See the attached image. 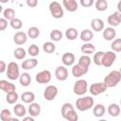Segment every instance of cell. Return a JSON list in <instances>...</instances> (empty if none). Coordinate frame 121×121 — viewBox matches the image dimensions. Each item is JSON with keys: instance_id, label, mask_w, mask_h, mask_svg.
Segmentation results:
<instances>
[{"instance_id": "6da1fadb", "label": "cell", "mask_w": 121, "mask_h": 121, "mask_svg": "<svg viewBox=\"0 0 121 121\" xmlns=\"http://www.w3.org/2000/svg\"><path fill=\"white\" fill-rule=\"evenodd\" d=\"M60 113H61V116L64 119L69 120V121H77L78 119V115L76 112V111L74 109V106L71 103H68V102L64 103L61 106Z\"/></svg>"}, {"instance_id": "7a4b0ae2", "label": "cell", "mask_w": 121, "mask_h": 121, "mask_svg": "<svg viewBox=\"0 0 121 121\" xmlns=\"http://www.w3.org/2000/svg\"><path fill=\"white\" fill-rule=\"evenodd\" d=\"M121 80V73L118 70H113L111 73L108 74V76L105 77L104 78V84L108 88H112L115 87Z\"/></svg>"}, {"instance_id": "3957f363", "label": "cell", "mask_w": 121, "mask_h": 121, "mask_svg": "<svg viewBox=\"0 0 121 121\" xmlns=\"http://www.w3.org/2000/svg\"><path fill=\"white\" fill-rule=\"evenodd\" d=\"M76 107L80 112H85L94 107V98L90 95L79 97L76 101Z\"/></svg>"}, {"instance_id": "277c9868", "label": "cell", "mask_w": 121, "mask_h": 121, "mask_svg": "<svg viewBox=\"0 0 121 121\" xmlns=\"http://www.w3.org/2000/svg\"><path fill=\"white\" fill-rule=\"evenodd\" d=\"M7 72V77L10 80H16L19 78L20 76V70H19V65L15 61H10L6 69Z\"/></svg>"}, {"instance_id": "5b68a950", "label": "cell", "mask_w": 121, "mask_h": 121, "mask_svg": "<svg viewBox=\"0 0 121 121\" xmlns=\"http://www.w3.org/2000/svg\"><path fill=\"white\" fill-rule=\"evenodd\" d=\"M49 11L53 16V18L55 19H60L63 17V14H64L62 7L57 1H53L49 4Z\"/></svg>"}, {"instance_id": "8992f818", "label": "cell", "mask_w": 121, "mask_h": 121, "mask_svg": "<svg viewBox=\"0 0 121 121\" xmlns=\"http://www.w3.org/2000/svg\"><path fill=\"white\" fill-rule=\"evenodd\" d=\"M116 60V54L113 51H107L103 53L102 60H101V65L104 67H111L113 62Z\"/></svg>"}, {"instance_id": "52a82bcc", "label": "cell", "mask_w": 121, "mask_h": 121, "mask_svg": "<svg viewBox=\"0 0 121 121\" xmlns=\"http://www.w3.org/2000/svg\"><path fill=\"white\" fill-rule=\"evenodd\" d=\"M88 90V83L85 79H78L75 82L73 91L78 95H83Z\"/></svg>"}, {"instance_id": "ba28073f", "label": "cell", "mask_w": 121, "mask_h": 121, "mask_svg": "<svg viewBox=\"0 0 121 121\" xmlns=\"http://www.w3.org/2000/svg\"><path fill=\"white\" fill-rule=\"evenodd\" d=\"M57 95H58V88L55 85H48L43 92V97L47 101L54 100Z\"/></svg>"}, {"instance_id": "9c48e42d", "label": "cell", "mask_w": 121, "mask_h": 121, "mask_svg": "<svg viewBox=\"0 0 121 121\" xmlns=\"http://www.w3.org/2000/svg\"><path fill=\"white\" fill-rule=\"evenodd\" d=\"M36 81L40 84H44V83H48L51 80V73L49 70H43L41 72H39L36 75L35 78Z\"/></svg>"}, {"instance_id": "30bf717a", "label": "cell", "mask_w": 121, "mask_h": 121, "mask_svg": "<svg viewBox=\"0 0 121 121\" xmlns=\"http://www.w3.org/2000/svg\"><path fill=\"white\" fill-rule=\"evenodd\" d=\"M107 86L104 84V82H96V83H93L90 86V93L93 95H98L102 93H104L107 90Z\"/></svg>"}, {"instance_id": "8fae6325", "label": "cell", "mask_w": 121, "mask_h": 121, "mask_svg": "<svg viewBox=\"0 0 121 121\" xmlns=\"http://www.w3.org/2000/svg\"><path fill=\"white\" fill-rule=\"evenodd\" d=\"M55 77L60 81H64L68 78V70L65 68V66H58L55 70Z\"/></svg>"}, {"instance_id": "7c38bea8", "label": "cell", "mask_w": 121, "mask_h": 121, "mask_svg": "<svg viewBox=\"0 0 121 121\" xmlns=\"http://www.w3.org/2000/svg\"><path fill=\"white\" fill-rule=\"evenodd\" d=\"M108 24L112 26V27H114V26H118L121 23V12L119 11H115L113 12L112 14H111L109 17H108Z\"/></svg>"}, {"instance_id": "4fadbf2b", "label": "cell", "mask_w": 121, "mask_h": 121, "mask_svg": "<svg viewBox=\"0 0 121 121\" xmlns=\"http://www.w3.org/2000/svg\"><path fill=\"white\" fill-rule=\"evenodd\" d=\"M26 41H27V35L24 31H18L13 36V42L18 45H22L26 43Z\"/></svg>"}, {"instance_id": "5bb4252c", "label": "cell", "mask_w": 121, "mask_h": 121, "mask_svg": "<svg viewBox=\"0 0 121 121\" xmlns=\"http://www.w3.org/2000/svg\"><path fill=\"white\" fill-rule=\"evenodd\" d=\"M75 55L71 52H66L61 57V61L64 66H72L75 62Z\"/></svg>"}, {"instance_id": "9a60e30c", "label": "cell", "mask_w": 121, "mask_h": 121, "mask_svg": "<svg viewBox=\"0 0 121 121\" xmlns=\"http://www.w3.org/2000/svg\"><path fill=\"white\" fill-rule=\"evenodd\" d=\"M0 90H2L5 93H9L11 91H15L16 86L13 83H11L6 79H1L0 80Z\"/></svg>"}, {"instance_id": "2e32d148", "label": "cell", "mask_w": 121, "mask_h": 121, "mask_svg": "<svg viewBox=\"0 0 121 121\" xmlns=\"http://www.w3.org/2000/svg\"><path fill=\"white\" fill-rule=\"evenodd\" d=\"M102 35H103V38L106 41H112L116 36V31L113 27L109 26V27H106V28L103 29Z\"/></svg>"}, {"instance_id": "e0dca14e", "label": "cell", "mask_w": 121, "mask_h": 121, "mask_svg": "<svg viewBox=\"0 0 121 121\" xmlns=\"http://www.w3.org/2000/svg\"><path fill=\"white\" fill-rule=\"evenodd\" d=\"M28 113H29V115H31L33 117H36V116L40 115V113H41V106H40V104L35 103V102L29 103Z\"/></svg>"}, {"instance_id": "ac0fdd59", "label": "cell", "mask_w": 121, "mask_h": 121, "mask_svg": "<svg viewBox=\"0 0 121 121\" xmlns=\"http://www.w3.org/2000/svg\"><path fill=\"white\" fill-rule=\"evenodd\" d=\"M62 5L66 9V10H68L70 12L76 11L78 8L76 0H62Z\"/></svg>"}, {"instance_id": "d6986e66", "label": "cell", "mask_w": 121, "mask_h": 121, "mask_svg": "<svg viewBox=\"0 0 121 121\" xmlns=\"http://www.w3.org/2000/svg\"><path fill=\"white\" fill-rule=\"evenodd\" d=\"M38 65V60L36 59H27L26 60H24L22 62V68L25 70H31L33 68H35Z\"/></svg>"}, {"instance_id": "ffe728a7", "label": "cell", "mask_w": 121, "mask_h": 121, "mask_svg": "<svg viewBox=\"0 0 121 121\" xmlns=\"http://www.w3.org/2000/svg\"><path fill=\"white\" fill-rule=\"evenodd\" d=\"M91 26H92L93 30L99 32L104 29V22L99 18H95L91 22Z\"/></svg>"}, {"instance_id": "44dd1931", "label": "cell", "mask_w": 121, "mask_h": 121, "mask_svg": "<svg viewBox=\"0 0 121 121\" xmlns=\"http://www.w3.org/2000/svg\"><path fill=\"white\" fill-rule=\"evenodd\" d=\"M88 72V70L82 68L80 65H78V63L76 65H73L72 67V75L75 77V78H80L81 76L85 75L86 73Z\"/></svg>"}, {"instance_id": "7402d4cb", "label": "cell", "mask_w": 121, "mask_h": 121, "mask_svg": "<svg viewBox=\"0 0 121 121\" xmlns=\"http://www.w3.org/2000/svg\"><path fill=\"white\" fill-rule=\"evenodd\" d=\"M108 113L112 117H117L120 114V107L116 103H112L108 106Z\"/></svg>"}, {"instance_id": "603a6c76", "label": "cell", "mask_w": 121, "mask_h": 121, "mask_svg": "<svg viewBox=\"0 0 121 121\" xmlns=\"http://www.w3.org/2000/svg\"><path fill=\"white\" fill-rule=\"evenodd\" d=\"M78 64L80 65L82 68H84L86 70H89V66L91 64V58L88 55H82L79 58Z\"/></svg>"}, {"instance_id": "cb8c5ba5", "label": "cell", "mask_w": 121, "mask_h": 121, "mask_svg": "<svg viewBox=\"0 0 121 121\" xmlns=\"http://www.w3.org/2000/svg\"><path fill=\"white\" fill-rule=\"evenodd\" d=\"M19 81L20 84L24 87H27L31 83V77L28 73H23L19 76Z\"/></svg>"}, {"instance_id": "d4e9b609", "label": "cell", "mask_w": 121, "mask_h": 121, "mask_svg": "<svg viewBox=\"0 0 121 121\" xmlns=\"http://www.w3.org/2000/svg\"><path fill=\"white\" fill-rule=\"evenodd\" d=\"M80 51L82 53H84L85 55H89V54H93L95 52V46L93 43H90L89 42L84 43L83 45H81L80 47Z\"/></svg>"}, {"instance_id": "484cf974", "label": "cell", "mask_w": 121, "mask_h": 121, "mask_svg": "<svg viewBox=\"0 0 121 121\" xmlns=\"http://www.w3.org/2000/svg\"><path fill=\"white\" fill-rule=\"evenodd\" d=\"M13 112L14 113L18 116V117H24L26 114V109L25 108V106L21 103H18L14 106L13 108Z\"/></svg>"}, {"instance_id": "4316f807", "label": "cell", "mask_w": 121, "mask_h": 121, "mask_svg": "<svg viewBox=\"0 0 121 121\" xmlns=\"http://www.w3.org/2000/svg\"><path fill=\"white\" fill-rule=\"evenodd\" d=\"M21 99H22V101L24 103L29 104V103H31V102H33L35 100V95L32 92H25V93L22 94Z\"/></svg>"}, {"instance_id": "83f0119b", "label": "cell", "mask_w": 121, "mask_h": 121, "mask_svg": "<svg viewBox=\"0 0 121 121\" xmlns=\"http://www.w3.org/2000/svg\"><path fill=\"white\" fill-rule=\"evenodd\" d=\"M93 38H94V33L90 29H84L80 33V39H81V41H83L85 43L90 42Z\"/></svg>"}, {"instance_id": "f1b7e54d", "label": "cell", "mask_w": 121, "mask_h": 121, "mask_svg": "<svg viewBox=\"0 0 121 121\" xmlns=\"http://www.w3.org/2000/svg\"><path fill=\"white\" fill-rule=\"evenodd\" d=\"M105 111H106V109H105L104 105H102V104H97V105H95V106L94 107V109H93V113H94V115H95V117H102V116L104 115V113H105Z\"/></svg>"}, {"instance_id": "f546056e", "label": "cell", "mask_w": 121, "mask_h": 121, "mask_svg": "<svg viewBox=\"0 0 121 121\" xmlns=\"http://www.w3.org/2000/svg\"><path fill=\"white\" fill-rule=\"evenodd\" d=\"M78 30H77L76 28H74V27H69V28H67L66 31H65V36H66V38H67L68 40H70V41L76 40V39L78 38Z\"/></svg>"}, {"instance_id": "4dcf8cb0", "label": "cell", "mask_w": 121, "mask_h": 121, "mask_svg": "<svg viewBox=\"0 0 121 121\" xmlns=\"http://www.w3.org/2000/svg\"><path fill=\"white\" fill-rule=\"evenodd\" d=\"M6 100L9 104H14L18 100V94L15 91H11L9 93H7Z\"/></svg>"}, {"instance_id": "1f68e13d", "label": "cell", "mask_w": 121, "mask_h": 121, "mask_svg": "<svg viewBox=\"0 0 121 121\" xmlns=\"http://www.w3.org/2000/svg\"><path fill=\"white\" fill-rule=\"evenodd\" d=\"M43 51L45 53L51 54V53H53L56 50V45L52 42H45L43 43Z\"/></svg>"}, {"instance_id": "d6a6232c", "label": "cell", "mask_w": 121, "mask_h": 121, "mask_svg": "<svg viewBox=\"0 0 121 121\" xmlns=\"http://www.w3.org/2000/svg\"><path fill=\"white\" fill-rule=\"evenodd\" d=\"M27 37H29L30 39H36L39 37L40 35V29L36 26H31L28 28L27 30V33H26Z\"/></svg>"}, {"instance_id": "836d02e7", "label": "cell", "mask_w": 121, "mask_h": 121, "mask_svg": "<svg viewBox=\"0 0 121 121\" xmlns=\"http://www.w3.org/2000/svg\"><path fill=\"white\" fill-rule=\"evenodd\" d=\"M50 39L53 42H59L62 39V33L59 29H53L50 32Z\"/></svg>"}, {"instance_id": "e575fe53", "label": "cell", "mask_w": 121, "mask_h": 121, "mask_svg": "<svg viewBox=\"0 0 121 121\" xmlns=\"http://www.w3.org/2000/svg\"><path fill=\"white\" fill-rule=\"evenodd\" d=\"M95 6L98 11H104L108 9V2L106 0H96Z\"/></svg>"}, {"instance_id": "d590c367", "label": "cell", "mask_w": 121, "mask_h": 121, "mask_svg": "<svg viewBox=\"0 0 121 121\" xmlns=\"http://www.w3.org/2000/svg\"><path fill=\"white\" fill-rule=\"evenodd\" d=\"M3 15H4V18L8 21H10L12 20L13 18H15V10L11 8H8L4 10L3 12Z\"/></svg>"}, {"instance_id": "8d00e7d4", "label": "cell", "mask_w": 121, "mask_h": 121, "mask_svg": "<svg viewBox=\"0 0 121 121\" xmlns=\"http://www.w3.org/2000/svg\"><path fill=\"white\" fill-rule=\"evenodd\" d=\"M13 55L17 60H23V59H25L26 53V50L23 47H17L16 49H14Z\"/></svg>"}, {"instance_id": "74e56055", "label": "cell", "mask_w": 121, "mask_h": 121, "mask_svg": "<svg viewBox=\"0 0 121 121\" xmlns=\"http://www.w3.org/2000/svg\"><path fill=\"white\" fill-rule=\"evenodd\" d=\"M9 25L13 29L18 30V29H21V27L23 26V22L19 18H13L12 20L9 21Z\"/></svg>"}, {"instance_id": "f35d334b", "label": "cell", "mask_w": 121, "mask_h": 121, "mask_svg": "<svg viewBox=\"0 0 121 121\" xmlns=\"http://www.w3.org/2000/svg\"><path fill=\"white\" fill-rule=\"evenodd\" d=\"M0 119L2 121H9L12 119L11 117V113H10V111L8 110V109H3L0 112Z\"/></svg>"}, {"instance_id": "ab89813d", "label": "cell", "mask_w": 121, "mask_h": 121, "mask_svg": "<svg viewBox=\"0 0 121 121\" xmlns=\"http://www.w3.org/2000/svg\"><path fill=\"white\" fill-rule=\"evenodd\" d=\"M111 48L114 52H120L121 51V39L117 38V39L113 40L111 44Z\"/></svg>"}, {"instance_id": "60d3db41", "label": "cell", "mask_w": 121, "mask_h": 121, "mask_svg": "<svg viewBox=\"0 0 121 121\" xmlns=\"http://www.w3.org/2000/svg\"><path fill=\"white\" fill-rule=\"evenodd\" d=\"M103 51H98L96 53L94 54V57H93V60L95 62V65L97 66H101V60H102V56H103Z\"/></svg>"}, {"instance_id": "b9f144b4", "label": "cell", "mask_w": 121, "mask_h": 121, "mask_svg": "<svg viewBox=\"0 0 121 121\" xmlns=\"http://www.w3.org/2000/svg\"><path fill=\"white\" fill-rule=\"evenodd\" d=\"M28 54L30 55V56H32V57H36V56H38L39 55V53H40V48L38 47V45H36V44H31L29 47H28Z\"/></svg>"}, {"instance_id": "7bdbcfd3", "label": "cell", "mask_w": 121, "mask_h": 121, "mask_svg": "<svg viewBox=\"0 0 121 121\" xmlns=\"http://www.w3.org/2000/svg\"><path fill=\"white\" fill-rule=\"evenodd\" d=\"M94 2L95 0H79V3L82 7L84 8H89V7H92L94 5Z\"/></svg>"}, {"instance_id": "ee69618b", "label": "cell", "mask_w": 121, "mask_h": 121, "mask_svg": "<svg viewBox=\"0 0 121 121\" xmlns=\"http://www.w3.org/2000/svg\"><path fill=\"white\" fill-rule=\"evenodd\" d=\"M8 26V20L5 18H0V31H3Z\"/></svg>"}, {"instance_id": "f6af8a7d", "label": "cell", "mask_w": 121, "mask_h": 121, "mask_svg": "<svg viewBox=\"0 0 121 121\" xmlns=\"http://www.w3.org/2000/svg\"><path fill=\"white\" fill-rule=\"evenodd\" d=\"M26 5L29 8H35L38 5V0H26Z\"/></svg>"}, {"instance_id": "bcb514c9", "label": "cell", "mask_w": 121, "mask_h": 121, "mask_svg": "<svg viewBox=\"0 0 121 121\" xmlns=\"http://www.w3.org/2000/svg\"><path fill=\"white\" fill-rule=\"evenodd\" d=\"M6 69H7V64H6V62L3 61V60H0V74L4 73V72L6 71Z\"/></svg>"}, {"instance_id": "7dc6e473", "label": "cell", "mask_w": 121, "mask_h": 121, "mask_svg": "<svg viewBox=\"0 0 121 121\" xmlns=\"http://www.w3.org/2000/svg\"><path fill=\"white\" fill-rule=\"evenodd\" d=\"M23 120L24 121H34V117L33 116H31V115H29V116H24L23 117Z\"/></svg>"}, {"instance_id": "c3c4849f", "label": "cell", "mask_w": 121, "mask_h": 121, "mask_svg": "<svg viewBox=\"0 0 121 121\" xmlns=\"http://www.w3.org/2000/svg\"><path fill=\"white\" fill-rule=\"evenodd\" d=\"M9 0H0V3H2V4H5V3H8Z\"/></svg>"}, {"instance_id": "681fc988", "label": "cell", "mask_w": 121, "mask_h": 121, "mask_svg": "<svg viewBox=\"0 0 121 121\" xmlns=\"http://www.w3.org/2000/svg\"><path fill=\"white\" fill-rule=\"evenodd\" d=\"M117 8H118V11L120 12V11H121V8H120V2L118 3V5H117Z\"/></svg>"}, {"instance_id": "f907efd6", "label": "cell", "mask_w": 121, "mask_h": 121, "mask_svg": "<svg viewBox=\"0 0 121 121\" xmlns=\"http://www.w3.org/2000/svg\"><path fill=\"white\" fill-rule=\"evenodd\" d=\"M2 10H3V7H2L1 5H0V13L2 12Z\"/></svg>"}]
</instances>
